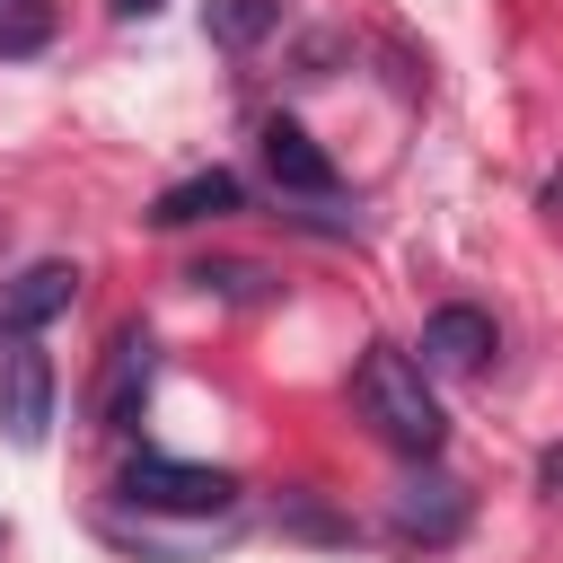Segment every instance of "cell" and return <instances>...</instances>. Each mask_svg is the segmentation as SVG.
Here are the masks:
<instances>
[{"mask_svg":"<svg viewBox=\"0 0 563 563\" xmlns=\"http://www.w3.org/2000/svg\"><path fill=\"white\" fill-rule=\"evenodd\" d=\"M352 396H361V413H369V431L396 449V457H440V440H449V422H440V396H431V369L413 361V352H396V343H369L361 352V369H352Z\"/></svg>","mask_w":563,"mask_h":563,"instance_id":"cell-1","label":"cell"},{"mask_svg":"<svg viewBox=\"0 0 563 563\" xmlns=\"http://www.w3.org/2000/svg\"><path fill=\"white\" fill-rule=\"evenodd\" d=\"M141 519H238V475L229 466H202V457H132L123 484H114Z\"/></svg>","mask_w":563,"mask_h":563,"instance_id":"cell-2","label":"cell"},{"mask_svg":"<svg viewBox=\"0 0 563 563\" xmlns=\"http://www.w3.org/2000/svg\"><path fill=\"white\" fill-rule=\"evenodd\" d=\"M150 378H158V343H150V325H123V334L106 343V361H97L88 422H97V431H132L141 405H150Z\"/></svg>","mask_w":563,"mask_h":563,"instance_id":"cell-3","label":"cell"},{"mask_svg":"<svg viewBox=\"0 0 563 563\" xmlns=\"http://www.w3.org/2000/svg\"><path fill=\"white\" fill-rule=\"evenodd\" d=\"M255 158H264V176H273L282 202H343V167H334L290 114H273V123L255 132Z\"/></svg>","mask_w":563,"mask_h":563,"instance_id":"cell-4","label":"cell"},{"mask_svg":"<svg viewBox=\"0 0 563 563\" xmlns=\"http://www.w3.org/2000/svg\"><path fill=\"white\" fill-rule=\"evenodd\" d=\"M53 396H62L53 361H44L35 343H9V361H0V431H9L18 449H44V440H53Z\"/></svg>","mask_w":563,"mask_h":563,"instance_id":"cell-5","label":"cell"},{"mask_svg":"<svg viewBox=\"0 0 563 563\" xmlns=\"http://www.w3.org/2000/svg\"><path fill=\"white\" fill-rule=\"evenodd\" d=\"M466 519H475V493H466L457 475H440V466H422V475L396 493V510H387V528H396L405 545H449Z\"/></svg>","mask_w":563,"mask_h":563,"instance_id":"cell-6","label":"cell"},{"mask_svg":"<svg viewBox=\"0 0 563 563\" xmlns=\"http://www.w3.org/2000/svg\"><path fill=\"white\" fill-rule=\"evenodd\" d=\"M70 299H79V264L44 255V264H26V273L0 290V334H9V343H35V334H44Z\"/></svg>","mask_w":563,"mask_h":563,"instance_id":"cell-7","label":"cell"},{"mask_svg":"<svg viewBox=\"0 0 563 563\" xmlns=\"http://www.w3.org/2000/svg\"><path fill=\"white\" fill-rule=\"evenodd\" d=\"M493 352H501V334H493V317H484L475 299H449V308H431V317H422V369L466 378V369H484Z\"/></svg>","mask_w":563,"mask_h":563,"instance_id":"cell-8","label":"cell"},{"mask_svg":"<svg viewBox=\"0 0 563 563\" xmlns=\"http://www.w3.org/2000/svg\"><path fill=\"white\" fill-rule=\"evenodd\" d=\"M229 211H246V185L229 167H194L150 202V229H194V220H229Z\"/></svg>","mask_w":563,"mask_h":563,"instance_id":"cell-9","label":"cell"},{"mask_svg":"<svg viewBox=\"0 0 563 563\" xmlns=\"http://www.w3.org/2000/svg\"><path fill=\"white\" fill-rule=\"evenodd\" d=\"M282 0H202V35L220 44V53H255V44H273L282 35Z\"/></svg>","mask_w":563,"mask_h":563,"instance_id":"cell-10","label":"cell"},{"mask_svg":"<svg viewBox=\"0 0 563 563\" xmlns=\"http://www.w3.org/2000/svg\"><path fill=\"white\" fill-rule=\"evenodd\" d=\"M53 26H62L53 0H0V62H35L53 44Z\"/></svg>","mask_w":563,"mask_h":563,"instance_id":"cell-11","label":"cell"},{"mask_svg":"<svg viewBox=\"0 0 563 563\" xmlns=\"http://www.w3.org/2000/svg\"><path fill=\"white\" fill-rule=\"evenodd\" d=\"M194 282H202V290H220V299H273L255 264H194Z\"/></svg>","mask_w":563,"mask_h":563,"instance_id":"cell-12","label":"cell"},{"mask_svg":"<svg viewBox=\"0 0 563 563\" xmlns=\"http://www.w3.org/2000/svg\"><path fill=\"white\" fill-rule=\"evenodd\" d=\"M537 475H545V484L563 493V449H545V466H537Z\"/></svg>","mask_w":563,"mask_h":563,"instance_id":"cell-13","label":"cell"},{"mask_svg":"<svg viewBox=\"0 0 563 563\" xmlns=\"http://www.w3.org/2000/svg\"><path fill=\"white\" fill-rule=\"evenodd\" d=\"M150 9H158V0H114V18H150Z\"/></svg>","mask_w":563,"mask_h":563,"instance_id":"cell-14","label":"cell"}]
</instances>
